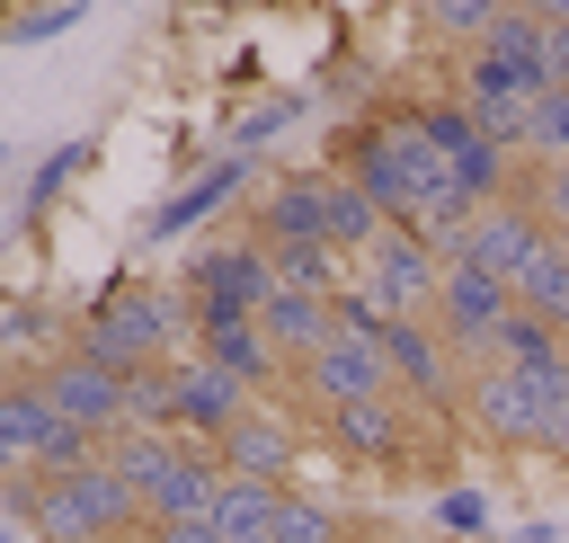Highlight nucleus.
I'll return each instance as SVG.
<instances>
[{"mask_svg": "<svg viewBox=\"0 0 569 543\" xmlns=\"http://www.w3.org/2000/svg\"><path fill=\"white\" fill-rule=\"evenodd\" d=\"M196 338V312H187V294L178 285H107L89 312H80V329H71V356H89V365H107V374H142V365H169L178 347Z\"/></svg>", "mask_w": 569, "mask_h": 543, "instance_id": "1", "label": "nucleus"}, {"mask_svg": "<svg viewBox=\"0 0 569 543\" xmlns=\"http://www.w3.org/2000/svg\"><path fill=\"white\" fill-rule=\"evenodd\" d=\"M284 383H293V401H302L311 418H329V409H365V401H391V392H400L382 338H329V347H311Z\"/></svg>", "mask_w": 569, "mask_h": 543, "instance_id": "2", "label": "nucleus"}, {"mask_svg": "<svg viewBox=\"0 0 569 543\" xmlns=\"http://www.w3.org/2000/svg\"><path fill=\"white\" fill-rule=\"evenodd\" d=\"M462 436L489 454H542V401L516 365H471L462 374Z\"/></svg>", "mask_w": 569, "mask_h": 543, "instance_id": "3", "label": "nucleus"}, {"mask_svg": "<svg viewBox=\"0 0 569 543\" xmlns=\"http://www.w3.org/2000/svg\"><path fill=\"white\" fill-rule=\"evenodd\" d=\"M356 285H365L391 320H436V303H445V258H436L418 231H382V240L356 258Z\"/></svg>", "mask_w": 569, "mask_h": 543, "instance_id": "4", "label": "nucleus"}, {"mask_svg": "<svg viewBox=\"0 0 569 543\" xmlns=\"http://www.w3.org/2000/svg\"><path fill=\"white\" fill-rule=\"evenodd\" d=\"M542 240H551V223H542L525 196H498V205H480V214L462 223L453 258H462V267H480L489 285H507V294H516V276L533 267V249H542ZM453 258H445V267H453Z\"/></svg>", "mask_w": 569, "mask_h": 543, "instance_id": "5", "label": "nucleus"}, {"mask_svg": "<svg viewBox=\"0 0 569 543\" xmlns=\"http://www.w3.org/2000/svg\"><path fill=\"white\" fill-rule=\"evenodd\" d=\"M507 312H516V294H507V285H489V276H480V267H462V258L445 267V303H436V338L453 347V365H462V374L498 356V320H507Z\"/></svg>", "mask_w": 569, "mask_h": 543, "instance_id": "6", "label": "nucleus"}, {"mask_svg": "<svg viewBox=\"0 0 569 543\" xmlns=\"http://www.w3.org/2000/svg\"><path fill=\"white\" fill-rule=\"evenodd\" d=\"M320 445L356 472H409V445H418V409L391 392V401H365V409H329L320 418Z\"/></svg>", "mask_w": 569, "mask_h": 543, "instance_id": "7", "label": "nucleus"}, {"mask_svg": "<svg viewBox=\"0 0 569 543\" xmlns=\"http://www.w3.org/2000/svg\"><path fill=\"white\" fill-rule=\"evenodd\" d=\"M258 240L267 249H329V169H284L258 196Z\"/></svg>", "mask_w": 569, "mask_h": 543, "instance_id": "8", "label": "nucleus"}, {"mask_svg": "<svg viewBox=\"0 0 569 543\" xmlns=\"http://www.w3.org/2000/svg\"><path fill=\"white\" fill-rule=\"evenodd\" d=\"M213 454H222V472H231V481H267V490H293V463H302V427H293L284 409H267V401H258V409H249V418H240V427H231Z\"/></svg>", "mask_w": 569, "mask_h": 543, "instance_id": "9", "label": "nucleus"}, {"mask_svg": "<svg viewBox=\"0 0 569 543\" xmlns=\"http://www.w3.org/2000/svg\"><path fill=\"white\" fill-rule=\"evenodd\" d=\"M249 178H258V160L222 151L213 169H196V178H187L178 196H160V205L142 214V240H187V231H204V223H213V214H222V205H231V196H240Z\"/></svg>", "mask_w": 569, "mask_h": 543, "instance_id": "10", "label": "nucleus"}, {"mask_svg": "<svg viewBox=\"0 0 569 543\" xmlns=\"http://www.w3.org/2000/svg\"><path fill=\"white\" fill-rule=\"evenodd\" d=\"M44 392H53V409L71 418V427H89V436H124L133 418H124V374H107V365H89V356H62V365H44Z\"/></svg>", "mask_w": 569, "mask_h": 543, "instance_id": "11", "label": "nucleus"}, {"mask_svg": "<svg viewBox=\"0 0 569 543\" xmlns=\"http://www.w3.org/2000/svg\"><path fill=\"white\" fill-rule=\"evenodd\" d=\"M249 409H258V392H240V383H231V374H213L204 356H178V436L222 445Z\"/></svg>", "mask_w": 569, "mask_h": 543, "instance_id": "12", "label": "nucleus"}, {"mask_svg": "<svg viewBox=\"0 0 569 543\" xmlns=\"http://www.w3.org/2000/svg\"><path fill=\"white\" fill-rule=\"evenodd\" d=\"M53 392H44V374H18L9 392H0V481H18V472H36V454H44V436H53Z\"/></svg>", "mask_w": 569, "mask_h": 543, "instance_id": "13", "label": "nucleus"}, {"mask_svg": "<svg viewBox=\"0 0 569 543\" xmlns=\"http://www.w3.org/2000/svg\"><path fill=\"white\" fill-rule=\"evenodd\" d=\"M196 356H204L213 374H231L240 392H267V383H284V374H293L258 320H240V329H204V338H196Z\"/></svg>", "mask_w": 569, "mask_h": 543, "instance_id": "14", "label": "nucleus"}, {"mask_svg": "<svg viewBox=\"0 0 569 543\" xmlns=\"http://www.w3.org/2000/svg\"><path fill=\"white\" fill-rule=\"evenodd\" d=\"M258 329L276 338V356H284V365H302L311 347H329V338H338V312H329L320 294H284V285H276V303L258 312Z\"/></svg>", "mask_w": 569, "mask_h": 543, "instance_id": "15", "label": "nucleus"}, {"mask_svg": "<svg viewBox=\"0 0 569 543\" xmlns=\"http://www.w3.org/2000/svg\"><path fill=\"white\" fill-rule=\"evenodd\" d=\"M89 160H98V142H89V134H71V142H53V151L36 160V178H27V205H18V231H27V240H36L44 223H53L62 187H71V178H80Z\"/></svg>", "mask_w": 569, "mask_h": 543, "instance_id": "16", "label": "nucleus"}, {"mask_svg": "<svg viewBox=\"0 0 569 543\" xmlns=\"http://www.w3.org/2000/svg\"><path fill=\"white\" fill-rule=\"evenodd\" d=\"M382 231H391V223H382V205H373V196H365L356 178H338V169H329V249H338V258L356 267V258H365V249H373Z\"/></svg>", "mask_w": 569, "mask_h": 543, "instance_id": "17", "label": "nucleus"}, {"mask_svg": "<svg viewBox=\"0 0 569 543\" xmlns=\"http://www.w3.org/2000/svg\"><path fill=\"white\" fill-rule=\"evenodd\" d=\"M516 312H533L542 329H560V338H569V249H560V240H542V249H533V267L516 276Z\"/></svg>", "mask_w": 569, "mask_h": 543, "instance_id": "18", "label": "nucleus"}, {"mask_svg": "<svg viewBox=\"0 0 569 543\" xmlns=\"http://www.w3.org/2000/svg\"><path fill=\"white\" fill-rule=\"evenodd\" d=\"M36 543H116V534H107V516L89 507V490H80V481H44Z\"/></svg>", "mask_w": 569, "mask_h": 543, "instance_id": "19", "label": "nucleus"}, {"mask_svg": "<svg viewBox=\"0 0 569 543\" xmlns=\"http://www.w3.org/2000/svg\"><path fill=\"white\" fill-rule=\"evenodd\" d=\"M124 418L151 427V436H178V356H169V365H142V374L124 383Z\"/></svg>", "mask_w": 569, "mask_h": 543, "instance_id": "20", "label": "nucleus"}, {"mask_svg": "<svg viewBox=\"0 0 569 543\" xmlns=\"http://www.w3.org/2000/svg\"><path fill=\"white\" fill-rule=\"evenodd\" d=\"M418 18H427V45H462V53H480L489 27H498V0H427Z\"/></svg>", "mask_w": 569, "mask_h": 543, "instance_id": "21", "label": "nucleus"}, {"mask_svg": "<svg viewBox=\"0 0 569 543\" xmlns=\"http://www.w3.org/2000/svg\"><path fill=\"white\" fill-rule=\"evenodd\" d=\"M302 116H311V89H276V98H258V107L231 125V151H240V160H258V151H267L284 125H302Z\"/></svg>", "mask_w": 569, "mask_h": 543, "instance_id": "22", "label": "nucleus"}, {"mask_svg": "<svg viewBox=\"0 0 569 543\" xmlns=\"http://www.w3.org/2000/svg\"><path fill=\"white\" fill-rule=\"evenodd\" d=\"M507 196H525V205L551 223V240H569V160H525V169L507 178Z\"/></svg>", "mask_w": 569, "mask_h": 543, "instance_id": "23", "label": "nucleus"}, {"mask_svg": "<svg viewBox=\"0 0 569 543\" xmlns=\"http://www.w3.org/2000/svg\"><path fill=\"white\" fill-rule=\"evenodd\" d=\"M276 507H284V490H267V481H222V534L231 543H249V534H276Z\"/></svg>", "mask_w": 569, "mask_h": 543, "instance_id": "24", "label": "nucleus"}, {"mask_svg": "<svg viewBox=\"0 0 569 543\" xmlns=\"http://www.w3.org/2000/svg\"><path fill=\"white\" fill-rule=\"evenodd\" d=\"M427 525H436L445 543H489V498H480L471 481H453V490L427 498Z\"/></svg>", "mask_w": 569, "mask_h": 543, "instance_id": "25", "label": "nucleus"}, {"mask_svg": "<svg viewBox=\"0 0 569 543\" xmlns=\"http://www.w3.org/2000/svg\"><path fill=\"white\" fill-rule=\"evenodd\" d=\"M276 543H356V525H347L338 507H320V498L284 490V507H276Z\"/></svg>", "mask_w": 569, "mask_h": 543, "instance_id": "26", "label": "nucleus"}, {"mask_svg": "<svg viewBox=\"0 0 569 543\" xmlns=\"http://www.w3.org/2000/svg\"><path fill=\"white\" fill-rule=\"evenodd\" d=\"M551 356H569L560 329H542L533 312H507V320H498V356H489V365H551Z\"/></svg>", "mask_w": 569, "mask_h": 543, "instance_id": "27", "label": "nucleus"}, {"mask_svg": "<svg viewBox=\"0 0 569 543\" xmlns=\"http://www.w3.org/2000/svg\"><path fill=\"white\" fill-rule=\"evenodd\" d=\"M89 9L80 0H27V9H9V27H0V45H53V36H71Z\"/></svg>", "mask_w": 569, "mask_h": 543, "instance_id": "28", "label": "nucleus"}, {"mask_svg": "<svg viewBox=\"0 0 569 543\" xmlns=\"http://www.w3.org/2000/svg\"><path fill=\"white\" fill-rule=\"evenodd\" d=\"M489 53H507V62L542 71V9H498V27H489ZM542 89H551V80H542Z\"/></svg>", "mask_w": 569, "mask_h": 543, "instance_id": "29", "label": "nucleus"}, {"mask_svg": "<svg viewBox=\"0 0 569 543\" xmlns=\"http://www.w3.org/2000/svg\"><path fill=\"white\" fill-rule=\"evenodd\" d=\"M542 80L569 89V9H542Z\"/></svg>", "mask_w": 569, "mask_h": 543, "instance_id": "30", "label": "nucleus"}, {"mask_svg": "<svg viewBox=\"0 0 569 543\" xmlns=\"http://www.w3.org/2000/svg\"><path fill=\"white\" fill-rule=\"evenodd\" d=\"M133 543H231L222 516H169V525H142Z\"/></svg>", "mask_w": 569, "mask_h": 543, "instance_id": "31", "label": "nucleus"}, {"mask_svg": "<svg viewBox=\"0 0 569 543\" xmlns=\"http://www.w3.org/2000/svg\"><path fill=\"white\" fill-rule=\"evenodd\" d=\"M0 543H36V534H27V525H9V516H0Z\"/></svg>", "mask_w": 569, "mask_h": 543, "instance_id": "32", "label": "nucleus"}, {"mask_svg": "<svg viewBox=\"0 0 569 543\" xmlns=\"http://www.w3.org/2000/svg\"><path fill=\"white\" fill-rule=\"evenodd\" d=\"M9 160H18V151H9V134H0V169H9Z\"/></svg>", "mask_w": 569, "mask_h": 543, "instance_id": "33", "label": "nucleus"}, {"mask_svg": "<svg viewBox=\"0 0 569 543\" xmlns=\"http://www.w3.org/2000/svg\"><path fill=\"white\" fill-rule=\"evenodd\" d=\"M249 543H276V534H249Z\"/></svg>", "mask_w": 569, "mask_h": 543, "instance_id": "34", "label": "nucleus"}, {"mask_svg": "<svg viewBox=\"0 0 569 543\" xmlns=\"http://www.w3.org/2000/svg\"><path fill=\"white\" fill-rule=\"evenodd\" d=\"M0 27H9V9H0Z\"/></svg>", "mask_w": 569, "mask_h": 543, "instance_id": "35", "label": "nucleus"}, {"mask_svg": "<svg viewBox=\"0 0 569 543\" xmlns=\"http://www.w3.org/2000/svg\"><path fill=\"white\" fill-rule=\"evenodd\" d=\"M560 249H569V240H560Z\"/></svg>", "mask_w": 569, "mask_h": 543, "instance_id": "36", "label": "nucleus"}, {"mask_svg": "<svg viewBox=\"0 0 569 543\" xmlns=\"http://www.w3.org/2000/svg\"><path fill=\"white\" fill-rule=\"evenodd\" d=\"M560 525H569V516H560Z\"/></svg>", "mask_w": 569, "mask_h": 543, "instance_id": "37", "label": "nucleus"}]
</instances>
